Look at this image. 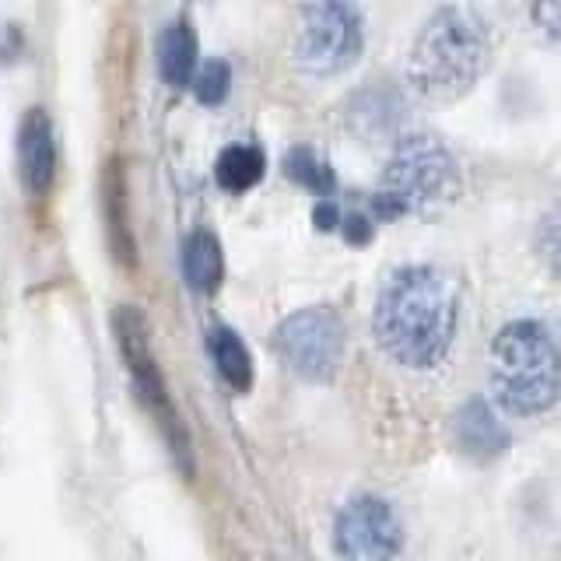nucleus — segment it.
<instances>
[{
	"label": "nucleus",
	"mask_w": 561,
	"mask_h": 561,
	"mask_svg": "<svg viewBox=\"0 0 561 561\" xmlns=\"http://www.w3.org/2000/svg\"><path fill=\"white\" fill-rule=\"evenodd\" d=\"M460 316L456 280L425 263L400 267L382 280L373 333L376 344L403 368H435L446 358Z\"/></svg>",
	"instance_id": "nucleus-1"
},
{
	"label": "nucleus",
	"mask_w": 561,
	"mask_h": 561,
	"mask_svg": "<svg viewBox=\"0 0 561 561\" xmlns=\"http://www.w3.org/2000/svg\"><path fill=\"white\" fill-rule=\"evenodd\" d=\"M491 60V32L478 8L446 4L417 32L408 57V84L417 99L446 105L463 99Z\"/></svg>",
	"instance_id": "nucleus-2"
},
{
	"label": "nucleus",
	"mask_w": 561,
	"mask_h": 561,
	"mask_svg": "<svg viewBox=\"0 0 561 561\" xmlns=\"http://www.w3.org/2000/svg\"><path fill=\"white\" fill-rule=\"evenodd\" d=\"M491 393L513 417H537L558 403V344L537 320H516L491 341Z\"/></svg>",
	"instance_id": "nucleus-3"
},
{
	"label": "nucleus",
	"mask_w": 561,
	"mask_h": 561,
	"mask_svg": "<svg viewBox=\"0 0 561 561\" xmlns=\"http://www.w3.org/2000/svg\"><path fill=\"white\" fill-rule=\"evenodd\" d=\"M456 193H460V165L453 151L435 134H403L382 169L376 215L386 221L428 218L449 207Z\"/></svg>",
	"instance_id": "nucleus-4"
},
{
	"label": "nucleus",
	"mask_w": 561,
	"mask_h": 561,
	"mask_svg": "<svg viewBox=\"0 0 561 561\" xmlns=\"http://www.w3.org/2000/svg\"><path fill=\"white\" fill-rule=\"evenodd\" d=\"M113 337L119 344V355L127 362V373L134 379V390H137V400L145 403L151 411V417L162 425L165 438H169V449L180 456V467L190 473V446H186V432L180 425V417H175V408L169 400V390H165V379L158 373L154 365V355H151V341H148V323L145 316H140L134 306H119L113 312Z\"/></svg>",
	"instance_id": "nucleus-5"
},
{
	"label": "nucleus",
	"mask_w": 561,
	"mask_h": 561,
	"mask_svg": "<svg viewBox=\"0 0 561 561\" xmlns=\"http://www.w3.org/2000/svg\"><path fill=\"white\" fill-rule=\"evenodd\" d=\"M362 14L355 4L333 0V4L302 8V25L295 39V64L312 78L341 75L362 53Z\"/></svg>",
	"instance_id": "nucleus-6"
},
{
	"label": "nucleus",
	"mask_w": 561,
	"mask_h": 561,
	"mask_svg": "<svg viewBox=\"0 0 561 561\" xmlns=\"http://www.w3.org/2000/svg\"><path fill=\"white\" fill-rule=\"evenodd\" d=\"M274 355L295 376L309 382H327L344 358V323L330 306H309L291 312L274 330Z\"/></svg>",
	"instance_id": "nucleus-7"
},
{
	"label": "nucleus",
	"mask_w": 561,
	"mask_h": 561,
	"mask_svg": "<svg viewBox=\"0 0 561 561\" xmlns=\"http://www.w3.org/2000/svg\"><path fill=\"white\" fill-rule=\"evenodd\" d=\"M403 548V523L379 495H355L333 519V551L344 561H393Z\"/></svg>",
	"instance_id": "nucleus-8"
},
{
	"label": "nucleus",
	"mask_w": 561,
	"mask_h": 561,
	"mask_svg": "<svg viewBox=\"0 0 561 561\" xmlns=\"http://www.w3.org/2000/svg\"><path fill=\"white\" fill-rule=\"evenodd\" d=\"M18 175L32 197H43L57 180V137L46 110L32 105L18 127Z\"/></svg>",
	"instance_id": "nucleus-9"
},
{
	"label": "nucleus",
	"mask_w": 561,
	"mask_h": 561,
	"mask_svg": "<svg viewBox=\"0 0 561 561\" xmlns=\"http://www.w3.org/2000/svg\"><path fill=\"white\" fill-rule=\"evenodd\" d=\"M453 435L460 453H467L470 460H495L508 449V432L502 425V417L495 414L488 400L473 397L467 400L453 417Z\"/></svg>",
	"instance_id": "nucleus-10"
},
{
	"label": "nucleus",
	"mask_w": 561,
	"mask_h": 561,
	"mask_svg": "<svg viewBox=\"0 0 561 561\" xmlns=\"http://www.w3.org/2000/svg\"><path fill=\"white\" fill-rule=\"evenodd\" d=\"M193 70H197V35L186 22H175L158 35V75L172 88H186Z\"/></svg>",
	"instance_id": "nucleus-11"
},
{
	"label": "nucleus",
	"mask_w": 561,
	"mask_h": 561,
	"mask_svg": "<svg viewBox=\"0 0 561 561\" xmlns=\"http://www.w3.org/2000/svg\"><path fill=\"white\" fill-rule=\"evenodd\" d=\"M183 274L186 285L201 295H210L221 288L225 277V253L221 242L210 232H193L183 245Z\"/></svg>",
	"instance_id": "nucleus-12"
},
{
	"label": "nucleus",
	"mask_w": 561,
	"mask_h": 561,
	"mask_svg": "<svg viewBox=\"0 0 561 561\" xmlns=\"http://www.w3.org/2000/svg\"><path fill=\"white\" fill-rule=\"evenodd\" d=\"M207 351H210V362H215L218 376L232 386V390L245 393L253 386V358L245 351L242 337L236 330L228 327H215L207 333Z\"/></svg>",
	"instance_id": "nucleus-13"
},
{
	"label": "nucleus",
	"mask_w": 561,
	"mask_h": 561,
	"mask_svg": "<svg viewBox=\"0 0 561 561\" xmlns=\"http://www.w3.org/2000/svg\"><path fill=\"white\" fill-rule=\"evenodd\" d=\"M263 172H267V154L256 145H228L218 154V165H215L218 186L228 193L253 190L263 180Z\"/></svg>",
	"instance_id": "nucleus-14"
},
{
	"label": "nucleus",
	"mask_w": 561,
	"mask_h": 561,
	"mask_svg": "<svg viewBox=\"0 0 561 561\" xmlns=\"http://www.w3.org/2000/svg\"><path fill=\"white\" fill-rule=\"evenodd\" d=\"M105 218H110V232H113V253L123 263H134V239L127 228V197H123L116 165L105 172Z\"/></svg>",
	"instance_id": "nucleus-15"
},
{
	"label": "nucleus",
	"mask_w": 561,
	"mask_h": 561,
	"mask_svg": "<svg viewBox=\"0 0 561 561\" xmlns=\"http://www.w3.org/2000/svg\"><path fill=\"white\" fill-rule=\"evenodd\" d=\"M285 172H288L291 183H298L309 193H330L333 186H337L333 169L327 165V158L316 154L312 148H291L285 158Z\"/></svg>",
	"instance_id": "nucleus-16"
},
{
	"label": "nucleus",
	"mask_w": 561,
	"mask_h": 561,
	"mask_svg": "<svg viewBox=\"0 0 561 561\" xmlns=\"http://www.w3.org/2000/svg\"><path fill=\"white\" fill-rule=\"evenodd\" d=\"M193 95L204 105H221L228 95V84H232V70H228L225 60H207L193 70Z\"/></svg>",
	"instance_id": "nucleus-17"
},
{
	"label": "nucleus",
	"mask_w": 561,
	"mask_h": 561,
	"mask_svg": "<svg viewBox=\"0 0 561 561\" xmlns=\"http://www.w3.org/2000/svg\"><path fill=\"white\" fill-rule=\"evenodd\" d=\"M341 228H344V236L351 239V242H368V239H373V225H368L362 215H351L347 221H341Z\"/></svg>",
	"instance_id": "nucleus-18"
},
{
	"label": "nucleus",
	"mask_w": 561,
	"mask_h": 561,
	"mask_svg": "<svg viewBox=\"0 0 561 561\" xmlns=\"http://www.w3.org/2000/svg\"><path fill=\"white\" fill-rule=\"evenodd\" d=\"M558 4H540L534 8V18H543V32H548V39L554 43L558 39Z\"/></svg>",
	"instance_id": "nucleus-19"
},
{
	"label": "nucleus",
	"mask_w": 561,
	"mask_h": 561,
	"mask_svg": "<svg viewBox=\"0 0 561 561\" xmlns=\"http://www.w3.org/2000/svg\"><path fill=\"white\" fill-rule=\"evenodd\" d=\"M543 253H548L551 274H558V218H548V239H543Z\"/></svg>",
	"instance_id": "nucleus-20"
}]
</instances>
